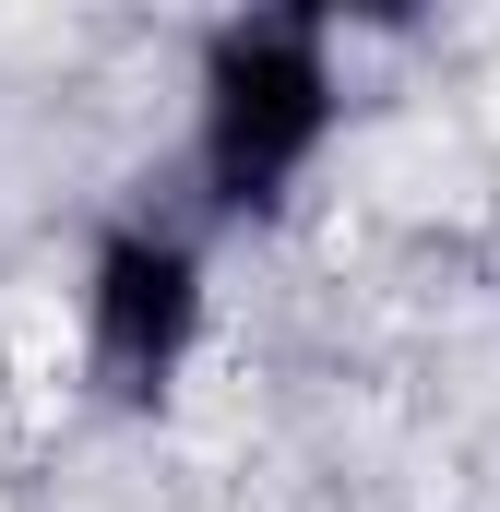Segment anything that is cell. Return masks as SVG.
<instances>
[{
  "label": "cell",
  "mask_w": 500,
  "mask_h": 512,
  "mask_svg": "<svg viewBox=\"0 0 500 512\" xmlns=\"http://www.w3.org/2000/svg\"><path fill=\"white\" fill-rule=\"evenodd\" d=\"M334 143V24L250 12L203 48V191L215 215H274L298 167Z\"/></svg>",
  "instance_id": "6da1fadb"
},
{
  "label": "cell",
  "mask_w": 500,
  "mask_h": 512,
  "mask_svg": "<svg viewBox=\"0 0 500 512\" xmlns=\"http://www.w3.org/2000/svg\"><path fill=\"white\" fill-rule=\"evenodd\" d=\"M203 334V262L179 227H108L84 274V358L108 405H155Z\"/></svg>",
  "instance_id": "7a4b0ae2"
}]
</instances>
